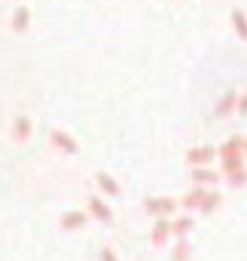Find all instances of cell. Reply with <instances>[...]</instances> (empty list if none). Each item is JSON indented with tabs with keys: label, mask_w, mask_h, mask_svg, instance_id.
<instances>
[{
	"label": "cell",
	"mask_w": 247,
	"mask_h": 261,
	"mask_svg": "<svg viewBox=\"0 0 247 261\" xmlns=\"http://www.w3.org/2000/svg\"><path fill=\"white\" fill-rule=\"evenodd\" d=\"M86 222V217L81 211H67L64 217H61V228H67V231H72V228H81Z\"/></svg>",
	"instance_id": "6da1fadb"
},
{
	"label": "cell",
	"mask_w": 247,
	"mask_h": 261,
	"mask_svg": "<svg viewBox=\"0 0 247 261\" xmlns=\"http://www.w3.org/2000/svg\"><path fill=\"white\" fill-rule=\"evenodd\" d=\"M89 208H92V214L97 217V220H103V222H111V211H108V206H103L97 197H92L89 200Z\"/></svg>",
	"instance_id": "7a4b0ae2"
},
{
	"label": "cell",
	"mask_w": 247,
	"mask_h": 261,
	"mask_svg": "<svg viewBox=\"0 0 247 261\" xmlns=\"http://www.w3.org/2000/svg\"><path fill=\"white\" fill-rule=\"evenodd\" d=\"M172 208H175V203L167 200V197H164V200H150V203H147V211H153V214H170Z\"/></svg>",
	"instance_id": "3957f363"
},
{
	"label": "cell",
	"mask_w": 247,
	"mask_h": 261,
	"mask_svg": "<svg viewBox=\"0 0 247 261\" xmlns=\"http://www.w3.org/2000/svg\"><path fill=\"white\" fill-rule=\"evenodd\" d=\"M214 159V150L211 147H200V150H192L189 153V161H195V164H206V161Z\"/></svg>",
	"instance_id": "277c9868"
},
{
	"label": "cell",
	"mask_w": 247,
	"mask_h": 261,
	"mask_svg": "<svg viewBox=\"0 0 247 261\" xmlns=\"http://www.w3.org/2000/svg\"><path fill=\"white\" fill-rule=\"evenodd\" d=\"M172 228H170V222L167 220H161V222H156V228H153V242L156 245H161V242L167 239V233H170Z\"/></svg>",
	"instance_id": "5b68a950"
},
{
	"label": "cell",
	"mask_w": 247,
	"mask_h": 261,
	"mask_svg": "<svg viewBox=\"0 0 247 261\" xmlns=\"http://www.w3.org/2000/svg\"><path fill=\"white\" fill-rule=\"evenodd\" d=\"M53 142H56V145H61L64 150H70V153L78 150L75 142H70V139H67V134H61V130H53Z\"/></svg>",
	"instance_id": "8992f818"
},
{
	"label": "cell",
	"mask_w": 247,
	"mask_h": 261,
	"mask_svg": "<svg viewBox=\"0 0 247 261\" xmlns=\"http://www.w3.org/2000/svg\"><path fill=\"white\" fill-rule=\"evenodd\" d=\"M233 22H236V31H239V36H242V39H247V20H244V14L239 9H233Z\"/></svg>",
	"instance_id": "52a82bcc"
},
{
	"label": "cell",
	"mask_w": 247,
	"mask_h": 261,
	"mask_svg": "<svg viewBox=\"0 0 247 261\" xmlns=\"http://www.w3.org/2000/svg\"><path fill=\"white\" fill-rule=\"evenodd\" d=\"M97 184H100V186H103V189H106V192H108V195H120V186H117L114 181H111V178H108V175H97Z\"/></svg>",
	"instance_id": "ba28073f"
},
{
	"label": "cell",
	"mask_w": 247,
	"mask_h": 261,
	"mask_svg": "<svg viewBox=\"0 0 247 261\" xmlns=\"http://www.w3.org/2000/svg\"><path fill=\"white\" fill-rule=\"evenodd\" d=\"M25 25H28V9L22 6V9H17V14H14V28L22 31Z\"/></svg>",
	"instance_id": "9c48e42d"
},
{
	"label": "cell",
	"mask_w": 247,
	"mask_h": 261,
	"mask_svg": "<svg viewBox=\"0 0 247 261\" xmlns=\"http://www.w3.org/2000/svg\"><path fill=\"white\" fill-rule=\"evenodd\" d=\"M195 181L197 184H214L217 175H214V172H206V170H195Z\"/></svg>",
	"instance_id": "30bf717a"
},
{
	"label": "cell",
	"mask_w": 247,
	"mask_h": 261,
	"mask_svg": "<svg viewBox=\"0 0 247 261\" xmlns=\"http://www.w3.org/2000/svg\"><path fill=\"white\" fill-rule=\"evenodd\" d=\"M172 258H175V261H186V258H189V245H186V242H181V245L175 247Z\"/></svg>",
	"instance_id": "8fae6325"
},
{
	"label": "cell",
	"mask_w": 247,
	"mask_h": 261,
	"mask_svg": "<svg viewBox=\"0 0 247 261\" xmlns=\"http://www.w3.org/2000/svg\"><path fill=\"white\" fill-rule=\"evenodd\" d=\"M217 203H219V195H206V197H203V203H200V208L203 211H211Z\"/></svg>",
	"instance_id": "7c38bea8"
},
{
	"label": "cell",
	"mask_w": 247,
	"mask_h": 261,
	"mask_svg": "<svg viewBox=\"0 0 247 261\" xmlns=\"http://www.w3.org/2000/svg\"><path fill=\"white\" fill-rule=\"evenodd\" d=\"M189 228H192V220H189V217H183V220H178L175 225H172V231H175V233H186Z\"/></svg>",
	"instance_id": "4fadbf2b"
},
{
	"label": "cell",
	"mask_w": 247,
	"mask_h": 261,
	"mask_svg": "<svg viewBox=\"0 0 247 261\" xmlns=\"http://www.w3.org/2000/svg\"><path fill=\"white\" fill-rule=\"evenodd\" d=\"M17 136H20V139H25V136H28V120H25V117L17 120Z\"/></svg>",
	"instance_id": "5bb4252c"
},
{
	"label": "cell",
	"mask_w": 247,
	"mask_h": 261,
	"mask_svg": "<svg viewBox=\"0 0 247 261\" xmlns=\"http://www.w3.org/2000/svg\"><path fill=\"white\" fill-rule=\"evenodd\" d=\"M233 100H236V97H233V92H231V95H225V97H222V103H219V114L228 109V106H233Z\"/></svg>",
	"instance_id": "9a60e30c"
},
{
	"label": "cell",
	"mask_w": 247,
	"mask_h": 261,
	"mask_svg": "<svg viewBox=\"0 0 247 261\" xmlns=\"http://www.w3.org/2000/svg\"><path fill=\"white\" fill-rule=\"evenodd\" d=\"M103 261H117V258H114V253H111V250H103Z\"/></svg>",
	"instance_id": "2e32d148"
},
{
	"label": "cell",
	"mask_w": 247,
	"mask_h": 261,
	"mask_svg": "<svg viewBox=\"0 0 247 261\" xmlns=\"http://www.w3.org/2000/svg\"><path fill=\"white\" fill-rule=\"evenodd\" d=\"M242 111H247V97H244V103H242Z\"/></svg>",
	"instance_id": "e0dca14e"
}]
</instances>
